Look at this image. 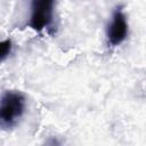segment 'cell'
<instances>
[{"label": "cell", "mask_w": 146, "mask_h": 146, "mask_svg": "<svg viewBox=\"0 0 146 146\" xmlns=\"http://www.w3.org/2000/svg\"><path fill=\"white\" fill-rule=\"evenodd\" d=\"M25 111V97L22 92L8 90L0 97V128L10 130L15 128Z\"/></svg>", "instance_id": "1"}, {"label": "cell", "mask_w": 146, "mask_h": 146, "mask_svg": "<svg viewBox=\"0 0 146 146\" xmlns=\"http://www.w3.org/2000/svg\"><path fill=\"white\" fill-rule=\"evenodd\" d=\"M54 1L52 0H35L31 5V16L29 26L36 32L42 31L50 25L54 17Z\"/></svg>", "instance_id": "2"}, {"label": "cell", "mask_w": 146, "mask_h": 146, "mask_svg": "<svg viewBox=\"0 0 146 146\" xmlns=\"http://www.w3.org/2000/svg\"><path fill=\"white\" fill-rule=\"evenodd\" d=\"M128 35V22L124 13L121 8H116L113 11L110 24L106 29V36L111 46L121 44Z\"/></svg>", "instance_id": "3"}, {"label": "cell", "mask_w": 146, "mask_h": 146, "mask_svg": "<svg viewBox=\"0 0 146 146\" xmlns=\"http://www.w3.org/2000/svg\"><path fill=\"white\" fill-rule=\"evenodd\" d=\"M10 50H11V41L9 39L0 41V63L8 57V55L10 54Z\"/></svg>", "instance_id": "4"}, {"label": "cell", "mask_w": 146, "mask_h": 146, "mask_svg": "<svg viewBox=\"0 0 146 146\" xmlns=\"http://www.w3.org/2000/svg\"><path fill=\"white\" fill-rule=\"evenodd\" d=\"M42 146H62V144L59 143V140L55 137H49L44 140Z\"/></svg>", "instance_id": "5"}]
</instances>
